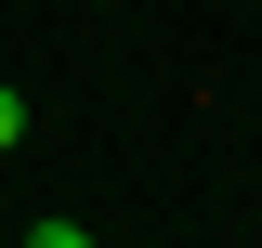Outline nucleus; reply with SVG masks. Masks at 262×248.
Listing matches in <instances>:
<instances>
[{"mask_svg":"<svg viewBox=\"0 0 262 248\" xmlns=\"http://www.w3.org/2000/svg\"><path fill=\"white\" fill-rule=\"evenodd\" d=\"M13 144H27V92H0V157H13Z\"/></svg>","mask_w":262,"mask_h":248,"instance_id":"obj_1","label":"nucleus"}]
</instances>
